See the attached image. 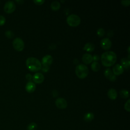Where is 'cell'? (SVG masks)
<instances>
[{
	"mask_svg": "<svg viewBox=\"0 0 130 130\" xmlns=\"http://www.w3.org/2000/svg\"><path fill=\"white\" fill-rule=\"evenodd\" d=\"M117 59L116 53L112 51L104 52L101 55L102 64L106 67H110L115 63Z\"/></svg>",
	"mask_w": 130,
	"mask_h": 130,
	"instance_id": "cell-1",
	"label": "cell"
},
{
	"mask_svg": "<svg viewBox=\"0 0 130 130\" xmlns=\"http://www.w3.org/2000/svg\"><path fill=\"white\" fill-rule=\"evenodd\" d=\"M26 65L28 69L32 72L38 71L42 68V64L40 61L33 57H28L26 59Z\"/></svg>",
	"mask_w": 130,
	"mask_h": 130,
	"instance_id": "cell-2",
	"label": "cell"
},
{
	"mask_svg": "<svg viewBox=\"0 0 130 130\" xmlns=\"http://www.w3.org/2000/svg\"><path fill=\"white\" fill-rule=\"evenodd\" d=\"M75 72L78 77L81 79H83L88 75L89 70L86 65L84 64H79L76 67Z\"/></svg>",
	"mask_w": 130,
	"mask_h": 130,
	"instance_id": "cell-3",
	"label": "cell"
},
{
	"mask_svg": "<svg viewBox=\"0 0 130 130\" xmlns=\"http://www.w3.org/2000/svg\"><path fill=\"white\" fill-rule=\"evenodd\" d=\"M67 22L68 24L71 26H76L80 23L81 19L78 15L72 14L67 17Z\"/></svg>",
	"mask_w": 130,
	"mask_h": 130,
	"instance_id": "cell-4",
	"label": "cell"
},
{
	"mask_svg": "<svg viewBox=\"0 0 130 130\" xmlns=\"http://www.w3.org/2000/svg\"><path fill=\"white\" fill-rule=\"evenodd\" d=\"M13 46L15 50L21 51L24 47V43L21 38H16L13 41Z\"/></svg>",
	"mask_w": 130,
	"mask_h": 130,
	"instance_id": "cell-5",
	"label": "cell"
},
{
	"mask_svg": "<svg viewBox=\"0 0 130 130\" xmlns=\"http://www.w3.org/2000/svg\"><path fill=\"white\" fill-rule=\"evenodd\" d=\"M16 6L14 2L9 1L7 2L4 6V10L7 13H11L15 10Z\"/></svg>",
	"mask_w": 130,
	"mask_h": 130,
	"instance_id": "cell-6",
	"label": "cell"
},
{
	"mask_svg": "<svg viewBox=\"0 0 130 130\" xmlns=\"http://www.w3.org/2000/svg\"><path fill=\"white\" fill-rule=\"evenodd\" d=\"M55 105L59 109H65L67 107V102L66 100L62 98H59L55 101Z\"/></svg>",
	"mask_w": 130,
	"mask_h": 130,
	"instance_id": "cell-7",
	"label": "cell"
},
{
	"mask_svg": "<svg viewBox=\"0 0 130 130\" xmlns=\"http://www.w3.org/2000/svg\"><path fill=\"white\" fill-rule=\"evenodd\" d=\"M101 47L105 50L109 49L112 45V42L111 40L108 38H103L101 41Z\"/></svg>",
	"mask_w": 130,
	"mask_h": 130,
	"instance_id": "cell-8",
	"label": "cell"
},
{
	"mask_svg": "<svg viewBox=\"0 0 130 130\" xmlns=\"http://www.w3.org/2000/svg\"><path fill=\"white\" fill-rule=\"evenodd\" d=\"M32 79L35 83L39 84L43 82L44 80V76L42 73L38 72L34 75Z\"/></svg>",
	"mask_w": 130,
	"mask_h": 130,
	"instance_id": "cell-9",
	"label": "cell"
},
{
	"mask_svg": "<svg viewBox=\"0 0 130 130\" xmlns=\"http://www.w3.org/2000/svg\"><path fill=\"white\" fill-rule=\"evenodd\" d=\"M53 57L50 55H46L42 59V63L43 66H49L53 62Z\"/></svg>",
	"mask_w": 130,
	"mask_h": 130,
	"instance_id": "cell-10",
	"label": "cell"
},
{
	"mask_svg": "<svg viewBox=\"0 0 130 130\" xmlns=\"http://www.w3.org/2000/svg\"><path fill=\"white\" fill-rule=\"evenodd\" d=\"M104 75L106 77L109 79L111 81H114L116 80V76L113 73L112 71L109 69H106L104 71Z\"/></svg>",
	"mask_w": 130,
	"mask_h": 130,
	"instance_id": "cell-11",
	"label": "cell"
},
{
	"mask_svg": "<svg viewBox=\"0 0 130 130\" xmlns=\"http://www.w3.org/2000/svg\"><path fill=\"white\" fill-rule=\"evenodd\" d=\"M123 68L120 64H116L113 67V73L115 75H119L123 72Z\"/></svg>",
	"mask_w": 130,
	"mask_h": 130,
	"instance_id": "cell-12",
	"label": "cell"
},
{
	"mask_svg": "<svg viewBox=\"0 0 130 130\" xmlns=\"http://www.w3.org/2000/svg\"><path fill=\"white\" fill-rule=\"evenodd\" d=\"M82 61L85 64H89L91 63L92 60V56L89 53H85L82 56Z\"/></svg>",
	"mask_w": 130,
	"mask_h": 130,
	"instance_id": "cell-13",
	"label": "cell"
},
{
	"mask_svg": "<svg viewBox=\"0 0 130 130\" xmlns=\"http://www.w3.org/2000/svg\"><path fill=\"white\" fill-rule=\"evenodd\" d=\"M36 89V84L32 82H28L25 86L26 90L29 93L32 92Z\"/></svg>",
	"mask_w": 130,
	"mask_h": 130,
	"instance_id": "cell-14",
	"label": "cell"
},
{
	"mask_svg": "<svg viewBox=\"0 0 130 130\" xmlns=\"http://www.w3.org/2000/svg\"><path fill=\"white\" fill-rule=\"evenodd\" d=\"M108 95L111 100H115L117 96V92L114 88H110L108 91Z\"/></svg>",
	"mask_w": 130,
	"mask_h": 130,
	"instance_id": "cell-15",
	"label": "cell"
},
{
	"mask_svg": "<svg viewBox=\"0 0 130 130\" xmlns=\"http://www.w3.org/2000/svg\"><path fill=\"white\" fill-rule=\"evenodd\" d=\"M95 48L94 44L91 42H88L85 44L83 49L87 52H91L94 50Z\"/></svg>",
	"mask_w": 130,
	"mask_h": 130,
	"instance_id": "cell-16",
	"label": "cell"
},
{
	"mask_svg": "<svg viewBox=\"0 0 130 130\" xmlns=\"http://www.w3.org/2000/svg\"><path fill=\"white\" fill-rule=\"evenodd\" d=\"M121 66L126 69H128L129 67L130 62L129 59L126 57H123L121 59Z\"/></svg>",
	"mask_w": 130,
	"mask_h": 130,
	"instance_id": "cell-17",
	"label": "cell"
},
{
	"mask_svg": "<svg viewBox=\"0 0 130 130\" xmlns=\"http://www.w3.org/2000/svg\"><path fill=\"white\" fill-rule=\"evenodd\" d=\"M94 118V115L91 112H88L86 113L84 116V119L85 121L89 122L91 121Z\"/></svg>",
	"mask_w": 130,
	"mask_h": 130,
	"instance_id": "cell-18",
	"label": "cell"
},
{
	"mask_svg": "<svg viewBox=\"0 0 130 130\" xmlns=\"http://www.w3.org/2000/svg\"><path fill=\"white\" fill-rule=\"evenodd\" d=\"M100 63L97 61H93L91 66V69L94 72L98 71L100 69Z\"/></svg>",
	"mask_w": 130,
	"mask_h": 130,
	"instance_id": "cell-19",
	"label": "cell"
},
{
	"mask_svg": "<svg viewBox=\"0 0 130 130\" xmlns=\"http://www.w3.org/2000/svg\"><path fill=\"white\" fill-rule=\"evenodd\" d=\"M60 4L58 1H54L51 4V8L53 10H57L59 9Z\"/></svg>",
	"mask_w": 130,
	"mask_h": 130,
	"instance_id": "cell-20",
	"label": "cell"
},
{
	"mask_svg": "<svg viewBox=\"0 0 130 130\" xmlns=\"http://www.w3.org/2000/svg\"><path fill=\"white\" fill-rule=\"evenodd\" d=\"M119 94L121 97H122L123 99H126L129 96L128 91L125 89H121L119 92Z\"/></svg>",
	"mask_w": 130,
	"mask_h": 130,
	"instance_id": "cell-21",
	"label": "cell"
},
{
	"mask_svg": "<svg viewBox=\"0 0 130 130\" xmlns=\"http://www.w3.org/2000/svg\"><path fill=\"white\" fill-rule=\"evenodd\" d=\"M37 125L35 122L30 123L27 126V130H36Z\"/></svg>",
	"mask_w": 130,
	"mask_h": 130,
	"instance_id": "cell-22",
	"label": "cell"
},
{
	"mask_svg": "<svg viewBox=\"0 0 130 130\" xmlns=\"http://www.w3.org/2000/svg\"><path fill=\"white\" fill-rule=\"evenodd\" d=\"M105 30L103 28H100L97 30V34L99 37H103L105 35Z\"/></svg>",
	"mask_w": 130,
	"mask_h": 130,
	"instance_id": "cell-23",
	"label": "cell"
},
{
	"mask_svg": "<svg viewBox=\"0 0 130 130\" xmlns=\"http://www.w3.org/2000/svg\"><path fill=\"white\" fill-rule=\"evenodd\" d=\"M6 36L9 38H12L14 36V33L11 30H8L5 32Z\"/></svg>",
	"mask_w": 130,
	"mask_h": 130,
	"instance_id": "cell-24",
	"label": "cell"
},
{
	"mask_svg": "<svg viewBox=\"0 0 130 130\" xmlns=\"http://www.w3.org/2000/svg\"><path fill=\"white\" fill-rule=\"evenodd\" d=\"M129 103H130V100L128 99L127 102L125 103L124 105V109L128 112H129L130 111V107H129Z\"/></svg>",
	"mask_w": 130,
	"mask_h": 130,
	"instance_id": "cell-25",
	"label": "cell"
},
{
	"mask_svg": "<svg viewBox=\"0 0 130 130\" xmlns=\"http://www.w3.org/2000/svg\"><path fill=\"white\" fill-rule=\"evenodd\" d=\"M6 22V19L5 18L2 16V15H0V26L3 25Z\"/></svg>",
	"mask_w": 130,
	"mask_h": 130,
	"instance_id": "cell-26",
	"label": "cell"
},
{
	"mask_svg": "<svg viewBox=\"0 0 130 130\" xmlns=\"http://www.w3.org/2000/svg\"><path fill=\"white\" fill-rule=\"evenodd\" d=\"M121 3L125 6H127L129 5L130 4V1L129 0H124V1H121Z\"/></svg>",
	"mask_w": 130,
	"mask_h": 130,
	"instance_id": "cell-27",
	"label": "cell"
},
{
	"mask_svg": "<svg viewBox=\"0 0 130 130\" xmlns=\"http://www.w3.org/2000/svg\"><path fill=\"white\" fill-rule=\"evenodd\" d=\"M34 2L37 5H41L45 2V1L44 0H34Z\"/></svg>",
	"mask_w": 130,
	"mask_h": 130,
	"instance_id": "cell-28",
	"label": "cell"
},
{
	"mask_svg": "<svg viewBox=\"0 0 130 130\" xmlns=\"http://www.w3.org/2000/svg\"><path fill=\"white\" fill-rule=\"evenodd\" d=\"M92 59L94 61H97L99 60L100 59V57L98 55H94L93 56H92Z\"/></svg>",
	"mask_w": 130,
	"mask_h": 130,
	"instance_id": "cell-29",
	"label": "cell"
},
{
	"mask_svg": "<svg viewBox=\"0 0 130 130\" xmlns=\"http://www.w3.org/2000/svg\"><path fill=\"white\" fill-rule=\"evenodd\" d=\"M49 66H43V67H42V68H41V69L42 70V71H43V72H47V71L49 70Z\"/></svg>",
	"mask_w": 130,
	"mask_h": 130,
	"instance_id": "cell-30",
	"label": "cell"
},
{
	"mask_svg": "<svg viewBox=\"0 0 130 130\" xmlns=\"http://www.w3.org/2000/svg\"><path fill=\"white\" fill-rule=\"evenodd\" d=\"M26 78L28 80H30L32 78V76L30 74H27L26 75Z\"/></svg>",
	"mask_w": 130,
	"mask_h": 130,
	"instance_id": "cell-31",
	"label": "cell"
},
{
	"mask_svg": "<svg viewBox=\"0 0 130 130\" xmlns=\"http://www.w3.org/2000/svg\"><path fill=\"white\" fill-rule=\"evenodd\" d=\"M16 2L18 3H22L23 2V1H16Z\"/></svg>",
	"mask_w": 130,
	"mask_h": 130,
	"instance_id": "cell-32",
	"label": "cell"
},
{
	"mask_svg": "<svg viewBox=\"0 0 130 130\" xmlns=\"http://www.w3.org/2000/svg\"><path fill=\"white\" fill-rule=\"evenodd\" d=\"M128 53H129V46L128 48Z\"/></svg>",
	"mask_w": 130,
	"mask_h": 130,
	"instance_id": "cell-33",
	"label": "cell"
}]
</instances>
